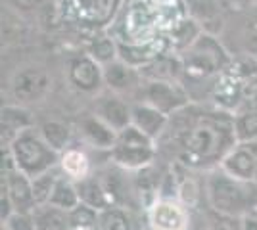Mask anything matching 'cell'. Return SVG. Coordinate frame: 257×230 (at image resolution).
Returning a JSON list of instances; mask_svg holds the SVG:
<instances>
[{"label":"cell","mask_w":257,"mask_h":230,"mask_svg":"<svg viewBox=\"0 0 257 230\" xmlns=\"http://www.w3.org/2000/svg\"><path fill=\"white\" fill-rule=\"evenodd\" d=\"M98 230H135L133 219L125 207H109L98 211Z\"/></svg>","instance_id":"obj_30"},{"label":"cell","mask_w":257,"mask_h":230,"mask_svg":"<svg viewBox=\"0 0 257 230\" xmlns=\"http://www.w3.org/2000/svg\"><path fill=\"white\" fill-rule=\"evenodd\" d=\"M77 132L90 148L100 150V152H111L115 146L117 134L111 127H107L104 121L96 117L94 113H85L77 121Z\"/></svg>","instance_id":"obj_16"},{"label":"cell","mask_w":257,"mask_h":230,"mask_svg":"<svg viewBox=\"0 0 257 230\" xmlns=\"http://www.w3.org/2000/svg\"><path fill=\"white\" fill-rule=\"evenodd\" d=\"M79 203H81V196H79V190H77V182H73L71 178L62 175L58 178L56 188H54L52 197H50V205L64 209V211H71Z\"/></svg>","instance_id":"obj_27"},{"label":"cell","mask_w":257,"mask_h":230,"mask_svg":"<svg viewBox=\"0 0 257 230\" xmlns=\"http://www.w3.org/2000/svg\"><path fill=\"white\" fill-rule=\"evenodd\" d=\"M50 75L43 67L29 66L20 69L12 79V94L20 104H33L43 100L50 90Z\"/></svg>","instance_id":"obj_8"},{"label":"cell","mask_w":257,"mask_h":230,"mask_svg":"<svg viewBox=\"0 0 257 230\" xmlns=\"http://www.w3.org/2000/svg\"><path fill=\"white\" fill-rule=\"evenodd\" d=\"M156 155H158V142L131 125L117 134L115 146L109 152V159L121 169L137 173L140 169L154 165Z\"/></svg>","instance_id":"obj_5"},{"label":"cell","mask_w":257,"mask_h":230,"mask_svg":"<svg viewBox=\"0 0 257 230\" xmlns=\"http://www.w3.org/2000/svg\"><path fill=\"white\" fill-rule=\"evenodd\" d=\"M204 33L202 25L196 23L192 18H186L182 23H179L171 33H167V39H169V46H171V54H182L184 50H188L198 39L200 35Z\"/></svg>","instance_id":"obj_24"},{"label":"cell","mask_w":257,"mask_h":230,"mask_svg":"<svg viewBox=\"0 0 257 230\" xmlns=\"http://www.w3.org/2000/svg\"><path fill=\"white\" fill-rule=\"evenodd\" d=\"M77 190H79V196H81V203H85L88 207L96 209V211L115 207L113 199L107 194L106 186H104L98 173H90L85 180L77 182Z\"/></svg>","instance_id":"obj_21"},{"label":"cell","mask_w":257,"mask_h":230,"mask_svg":"<svg viewBox=\"0 0 257 230\" xmlns=\"http://www.w3.org/2000/svg\"><path fill=\"white\" fill-rule=\"evenodd\" d=\"M253 4H255V0H230V6L234 10H251Z\"/></svg>","instance_id":"obj_38"},{"label":"cell","mask_w":257,"mask_h":230,"mask_svg":"<svg viewBox=\"0 0 257 230\" xmlns=\"http://www.w3.org/2000/svg\"><path fill=\"white\" fill-rule=\"evenodd\" d=\"M0 230H8V228H6V226H4V224H2V226H0Z\"/></svg>","instance_id":"obj_39"},{"label":"cell","mask_w":257,"mask_h":230,"mask_svg":"<svg viewBox=\"0 0 257 230\" xmlns=\"http://www.w3.org/2000/svg\"><path fill=\"white\" fill-rule=\"evenodd\" d=\"M33 121L31 113L23 106H4L0 117L2 129V148H10V144L22 134L23 131L31 129Z\"/></svg>","instance_id":"obj_20"},{"label":"cell","mask_w":257,"mask_h":230,"mask_svg":"<svg viewBox=\"0 0 257 230\" xmlns=\"http://www.w3.org/2000/svg\"><path fill=\"white\" fill-rule=\"evenodd\" d=\"M92 113L115 132L125 131L133 125V104H128L121 94H115L111 90L98 96Z\"/></svg>","instance_id":"obj_11"},{"label":"cell","mask_w":257,"mask_h":230,"mask_svg":"<svg viewBox=\"0 0 257 230\" xmlns=\"http://www.w3.org/2000/svg\"><path fill=\"white\" fill-rule=\"evenodd\" d=\"M188 18L202 25L204 33L215 35L225 23L226 12L230 10V0H184Z\"/></svg>","instance_id":"obj_13"},{"label":"cell","mask_w":257,"mask_h":230,"mask_svg":"<svg viewBox=\"0 0 257 230\" xmlns=\"http://www.w3.org/2000/svg\"><path fill=\"white\" fill-rule=\"evenodd\" d=\"M60 171L64 176L71 178L73 182H81L92 173V167H90V159H88L85 150L69 148L60 157Z\"/></svg>","instance_id":"obj_23"},{"label":"cell","mask_w":257,"mask_h":230,"mask_svg":"<svg viewBox=\"0 0 257 230\" xmlns=\"http://www.w3.org/2000/svg\"><path fill=\"white\" fill-rule=\"evenodd\" d=\"M102 69H104V85L115 94H123L133 88H140L142 85V77H140L139 69H135L121 60H115Z\"/></svg>","instance_id":"obj_18"},{"label":"cell","mask_w":257,"mask_h":230,"mask_svg":"<svg viewBox=\"0 0 257 230\" xmlns=\"http://www.w3.org/2000/svg\"><path fill=\"white\" fill-rule=\"evenodd\" d=\"M10 153L16 161V167L25 173L29 178L44 175L48 171H52L56 167H60V157L62 153L52 150L46 140L41 136L39 129H27L23 131L14 142L10 144Z\"/></svg>","instance_id":"obj_4"},{"label":"cell","mask_w":257,"mask_h":230,"mask_svg":"<svg viewBox=\"0 0 257 230\" xmlns=\"http://www.w3.org/2000/svg\"><path fill=\"white\" fill-rule=\"evenodd\" d=\"M253 211H255V213H257V207H255V209H253Z\"/></svg>","instance_id":"obj_40"},{"label":"cell","mask_w":257,"mask_h":230,"mask_svg":"<svg viewBox=\"0 0 257 230\" xmlns=\"http://www.w3.org/2000/svg\"><path fill=\"white\" fill-rule=\"evenodd\" d=\"M139 92L140 100L137 102H146L169 117L192 104V98L182 81H144Z\"/></svg>","instance_id":"obj_7"},{"label":"cell","mask_w":257,"mask_h":230,"mask_svg":"<svg viewBox=\"0 0 257 230\" xmlns=\"http://www.w3.org/2000/svg\"><path fill=\"white\" fill-rule=\"evenodd\" d=\"M88 56L96 60L100 66L104 67L111 62L119 60V44L111 35H102L92 39L88 44Z\"/></svg>","instance_id":"obj_28"},{"label":"cell","mask_w":257,"mask_h":230,"mask_svg":"<svg viewBox=\"0 0 257 230\" xmlns=\"http://www.w3.org/2000/svg\"><path fill=\"white\" fill-rule=\"evenodd\" d=\"M62 176V171H58V167L44 173V175L33 178V194H35V201H37V207L39 205H46L50 203V197L56 184H58V178Z\"/></svg>","instance_id":"obj_31"},{"label":"cell","mask_w":257,"mask_h":230,"mask_svg":"<svg viewBox=\"0 0 257 230\" xmlns=\"http://www.w3.org/2000/svg\"><path fill=\"white\" fill-rule=\"evenodd\" d=\"M8 2H10L16 10H20V12H35V10L44 8V4H46L48 0H8Z\"/></svg>","instance_id":"obj_36"},{"label":"cell","mask_w":257,"mask_h":230,"mask_svg":"<svg viewBox=\"0 0 257 230\" xmlns=\"http://www.w3.org/2000/svg\"><path fill=\"white\" fill-rule=\"evenodd\" d=\"M207 207L228 215V217H246L257 207V184L246 182L230 176L221 167L207 171L204 182Z\"/></svg>","instance_id":"obj_2"},{"label":"cell","mask_w":257,"mask_h":230,"mask_svg":"<svg viewBox=\"0 0 257 230\" xmlns=\"http://www.w3.org/2000/svg\"><path fill=\"white\" fill-rule=\"evenodd\" d=\"M246 85L247 81H244L242 77L232 73L230 69H226L225 73L219 75V79L215 81L209 100H211V104L215 108L234 115L236 111L240 110V106L244 104V100H246Z\"/></svg>","instance_id":"obj_9"},{"label":"cell","mask_w":257,"mask_h":230,"mask_svg":"<svg viewBox=\"0 0 257 230\" xmlns=\"http://www.w3.org/2000/svg\"><path fill=\"white\" fill-rule=\"evenodd\" d=\"M244 41H246V54L257 58V8H251L244 25Z\"/></svg>","instance_id":"obj_34"},{"label":"cell","mask_w":257,"mask_h":230,"mask_svg":"<svg viewBox=\"0 0 257 230\" xmlns=\"http://www.w3.org/2000/svg\"><path fill=\"white\" fill-rule=\"evenodd\" d=\"M69 81L81 92H100L104 87V69L88 54H81L69 64Z\"/></svg>","instance_id":"obj_14"},{"label":"cell","mask_w":257,"mask_h":230,"mask_svg":"<svg viewBox=\"0 0 257 230\" xmlns=\"http://www.w3.org/2000/svg\"><path fill=\"white\" fill-rule=\"evenodd\" d=\"M133 127L160 142L169 127V115L161 113L146 102H133Z\"/></svg>","instance_id":"obj_17"},{"label":"cell","mask_w":257,"mask_h":230,"mask_svg":"<svg viewBox=\"0 0 257 230\" xmlns=\"http://www.w3.org/2000/svg\"><path fill=\"white\" fill-rule=\"evenodd\" d=\"M144 2L148 4L163 35L171 33L179 23L188 18L184 0H144Z\"/></svg>","instance_id":"obj_19"},{"label":"cell","mask_w":257,"mask_h":230,"mask_svg":"<svg viewBox=\"0 0 257 230\" xmlns=\"http://www.w3.org/2000/svg\"><path fill=\"white\" fill-rule=\"evenodd\" d=\"M236 140L242 144L257 142V110L242 108L234 113Z\"/></svg>","instance_id":"obj_29"},{"label":"cell","mask_w":257,"mask_h":230,"mask_svg":"<svg viewBox=\"0 0 257 230\" xmlns=\"http://www.w3.org/2000/svg\"><path fill=\"white\" fill-rule=\"evenodd\" d=\"M0 186L8 192L14 213L16 211L33 213L37 209V201H35V194H33V178L22 173L18 167H14L10 171H2Z\"/></svg>","instance_id":"obj_12"},{"label":"cell","mask_w":257,"mask_h":230,"mask_svg":"<svg viewBox=\"0 0 257 230\" xmlns=\"http://www.w3.org/2000/svg\"><path fill=\"white\" fill-rule=\"evenodd\" d=\"M221 169L226 171L230 176L246 180V182H255L257 184V146L255 142L242 144L238 142L234 150L225 157L221 163Z\"/></svg>","instance_id":"obj_15"},{"label":"cell","mask_w":257,"mask_h":230,"mask_svg":"<svg viewBox=\"0 0 257 230\" xmlns=\"http://www.w3.org/2000/svg\"><path fill=\"white\" fill-rule=\"evenodd\" d=\"M158 144L169 146L177 163L192 171H213L238 144L234 115L213 104H190L169 117V127Z\"/></svg>","instance_id":"obj_1"},{"label":"cell","mask_w":257,"mask_h":230,"mask_svg":"<svg viewBox=\"0 0 257 230\" xmlns=\"http://www.w3.org/2000/svg\"><path fill=\"white\" fill-rule=\"evenodd\" d=\"M69 230H98V211L79 203L69 211Z\"/></svg>","instance_id":"obj_32"},{"label":"cell","mask_w":257,"mask_h":230,"mask_svg":"<svg viewBox=\"0 0 257 230\" xmlns=\"http://www.w3.org/2000/svg\"><path fill=\"white\" fill-rule=\"evenodd\" d=\"M150 230H190V213L179 199H156L148 207Z\"/></svg>","instance_id":"obj_10"},{"label":"cell","mask_w":257,"mask_h":230,"mask_svg":"<svg viewBox=\"0 0 257 230\" xmlns=\"http://www.w3.org/2000/svg\"><path fill=\"white\" fill-rule=\"evenodd\" d=\"M182 66V85L186 90L192 85H200V83H211L223 75L226 69L232 64V56L228 54L223 43L209 33H202L200 39L182 54H179Z\"/></svg>","instance_id":"obj_3"},{"label":"cell","mask_w":257,"mask_h":230,"mask_svg":"<svg viewBox=\"0 0 257 230\" xmlns=\"http://www.w3.org/2000/svg\"><path fill=\"white\" fill-rule=\"evenodd\" d=\"M77 20L86 23H107L115 10V0H69Z\"/></svg>","instance_id":"obj_22"},{"label":"cell","mask_w":257,"mask_h":230,"mask_svg":"<svg viewBox=\"0 0 257 230\" xmlns=\"http://www.w3.org/2000/svg\"><path fill=\"white\" fill-rule=\"evenodd\" d=\"M2 224L8 230H37L33 213H20V211H16Z\"/></svg>","instance_id":"obj_35"},{"label":"cell","mask_w":257,"mask_h":230,"mask_svg":"<svg viewBox=\"0 0 257 230\" xmlns=\"http://www.w3.org/2000/svg\"><path fill=\"white\" fill-rule=\"evenodd\" d=\"M204 230H242V219L221 215L207 207L204 215Z\"/></svg>","instance_id":"obj_33"},{"label":"cell","mask_w":257,"mask_h":230,"mask_svg":"<svg viewBox=\"0 0 257 230\" xmlns=\"http://www.w3.org/2000/svg\"><path fill=\"white\" fill-rule=\"evenodd\" d=\"M39 132L46 140V144L58 153H64L65 150H69L73 131L65 123H62V121H46L39 127Z\"/></svg>","instance_id":"obj_26"},{"label":"cell","mask_w":257,"mask_h":230,"mask_svg":"<svg viewBox=\"0 0 257 230\" xmlns=\"http://www.w3.org/2000/svg\"><path fill=\"white\" fill-rule=\"evenodd\" d=\"M37 230H69V211L54 207L50 203L39 205L33 211Z\"/></svg>","instance_id":"obj_25"},{"label":"cell","mask_w":257,"mask_h":230,"mask_svg":"<svg viewBox=\"0 0 257 230\" xmlns=\"http://www.w3.org/2000/svg\"><path fill=\"white\" fill-rule=\"evenodd\" d=\"M242 230H257V213L251 211L249 215L242 217Z\"/></svg>","instance_id":"obj_37"},{"label":"cell","mask_w":257,"mask_h":230,"mask_svg":"<svg viewBox=\"0 0 257 230\" xmlns=\"http://www.w3.org/2000/svg\"><path fill=\"white\" fill-rule=\"evenodd\" d=\"M163 35L156 23V18L144 0H133L128 4L119 23V31L113 37L117 43L127 44H146L156 41Z\"/></svg>","instance_id":"obj_6"}]
</instances>
